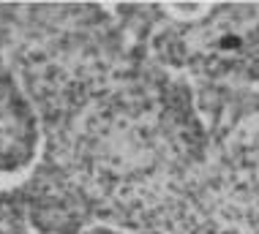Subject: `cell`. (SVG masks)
Here are the masks:
<instances>
[{"label":"cell","mask_w":259,"mask_h":234,"mask_svg":"<svg viewBox=\"0 0 259 234\" xmlns=\"http://www.w3.org/2000/svg\"><path fill=\"white\" fill-rule=\"evenodd\" d=\"M227 14H213L199 25H188L180 33L161 38L169 46H158L166 60L188 63L207 74L259 76V9L229 6Z\"/></svg>","instance_id":"1"}]
</instances>
